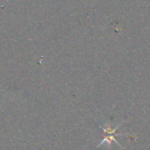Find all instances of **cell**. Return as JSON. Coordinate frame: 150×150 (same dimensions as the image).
<instances>
[{
    "label": "cell",
    "mask_w": 150,
    "mask_h": 150,
    "mask_svg": "<svg viewBox=\"0 0 150 150\" xmlns=\"http://www.w3.org/2000/svg\"><path fill=\"white\" fill-rule=\"evenodd\" d=\"M112 142H116L118 145H120V144H119V142L116 141V139H115L113 136H105V139L100 142L99 146H100V145H102V144H104L105 142H107V144H108V145H110Z\"/></svg>",
    "instance_id": "1"
}]
</instances>
